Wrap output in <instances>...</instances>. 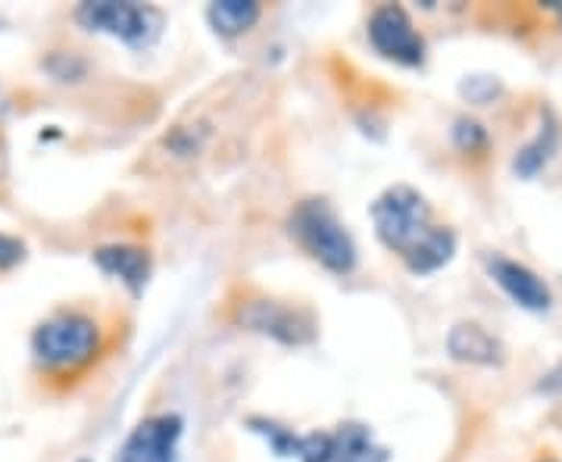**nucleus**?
<instances>
[{"mask_svg":"<svg viewBox=\"0 0 562 462\" xmlns=\"http://www.w3.org/2000/svg\"><path fill=\"white\" fill-rule=\"evenodd\" d=\"M331 462H387V450L375 443L372 431L366 425H341L335 435V450Z\"/></svg>","mask_w":562,"mask_h":462,"instance_id":"nucleus-12","label":"nucleus"},{"mask_svg":"<svg viewBox=\"0 0 562 462\" xmlns=\"http://www.w3.org/2000/svg\"><path fill=\"white\" fill-rule=\"evenodd\" d=\"M288 232L328 272H335V275L353 272V266H357V244L350 238L347 225L335 216V210L325 201L297 203L291 219H288Z\"/></svg>","mask_w":562,"mask_h":462,"instance_id":"nucleus-4","label":"nucleus"},{"mask_svg":"<svg viewBox=\"0 0 562 462\" xmlns=\"http://www.w3.org/2000/svg\"><path fill=\"white\" fill-rule=\"evenodd\" d=\"M260 16L262 7L260 3H254V0H220V3H213V7L206 10L210 25H213L220 35H225V38H235V35H241L247 29H254Z\"/></svg>","mask_w":562,"mask_h":462,"instance_id":"nucleus-13","label":"nucleus"},{"mask_svg":"<svg viewBox=\"0 0 562 462\" xmlns=\"http://www.w3.org/2000/svg\"><path fill=\"white\" fill-rule=\"evenodd\" d=\"M250 81L228 79L222 84H213L206 94L181 113L179 120L166 128L160 142L147 150V169L157 176H188L198 172L203 162L213 160L220 154L222 138L228 135V128H222L225 122L235 120V113L250 101Z\"/></svg>","mask_w":562,"mask_h":462,"instance_id":"nucleus-1","label":"nucleus"},{"mask_svg":"<svg viewBox=\"0 0 562 462\" xmlns=\"http://www.w3.org/2000/svg\"><path fill=\"white\" fill-rule=\"evenodd\" d=\"M557 142H560L557 122L547 116V125H543V128H541L538 142L528 144L522 154H519V160H516V169H519L522 176H535V172L541 169L543 162L550 160V154L557 150Z\"/></svg>","mask_w":562,"mask_h":462,"instance_id":"nucleus-14","label":"nucleus"},{"mask_svg":"<svg viewBox=\"0 0 562 462\" xmlns=\"http://www.w3.org/2000/svg\"><path fill=\"white\" fill-rule=\"evenodd\" d=\"M453 138H457V147L465 150V154H475V150H484L487 147V132L475 120H460L457 128H453Z\"/></svg>","mask_w":562,"mask_h":462,"instance_id":"nucleus-15","label":"nucleus"},{"mask_svg":"<svg viewBox=\"0 0 562 462\" xmlns=\"http://www.w3.org/2000/svg\"><path fill=\"white\" fill-rule=\"evenodd\" d=\"M447 350L460 362H475V365H501L503 343L487 335L479 322H460L447 335Z\"/></svg>","mask_w":562,"mask_h":462,"instance_id":"nucleus-11","label":"nucleus"},{"mask_svg":"<svg viewBox=\"0 0 562 462\" xmlns=\"http://www.w3.org/2000/svg\"><path fill=\"white\" fill-rule=\"evenodd\" d=\"M103 328L81 309H60L32 331V357L50 379H76L101 357Z\"/></svg>","mask_w":562,"mask_h":462,"instance_id":"nucleus-2","label":"nucleus"},{"mask_svg":"<svg viewBox=\"0 0 562 462\" xmlns=\"http://www.w3.org/2000/svg\"><path fill=\"white\" fill-rule=\"evenodd\" d=\"M25 260V244L13 235H0V272L13 269Z\"/></svg>","mask_w":562,"mask_h":462,"instance_id":"nucleus-16","label":"nucleus"},{"mask_svg":"<svg viewBox=\"0 0 562 462\" xmlns=\"http://www.w3.org/2000/svg\"><path fill=\"white\" fill-rule=\"evenodd\" d=\"M76 20L88 32H101L113 38L144 47L150 41H157L162 29L160 10L154 7H140V3H116V0H98V3H81L76 10Z\"/></svg>","mask_w":562,"mask_h":462,"instance_id":"nucleus-5","label":"nucleus"},{"mask_svg":"<svg viewBox=\"0 0 562 462\" xmlns=\"http://www.w3.org/2000/svg\"><path fill=\"white\" fill-rule=\"evenodd\" d=\"M181 416L176 413H160L150 416L128 435L116 462H176L179 460L181 441Z\"/></svg>","mask_w":562,"mask_h":462,"instance_id":"nucleus-8","label":"nucleus"},{"mask_svg":"<svg viewBox=\"0 0 562 462\" xmlns=\"http://www.w3.org/2000/svg\"><path fill=\"white\" fill-rule=\"evenodd\" d=\"M372 222H375L379 241L387 250L401 253L403 262L413 260L428 244V238L441 228L431 222L428 201L409 184H394L384 194H379V201L372 203Z\"/></svg>","mask_w":562,"mask_h":462,"instance_id":"nucleus-3","label":"nucleus"},{"mask_svg":"<svg viewBox=\"0 0 562 462\" xmlns=\"http://www.w3.org/2000/svg\"><path fill=\"white\" fill-rule=\"evenodd\" d=\"M79 462H91V460H79Z\"/></svg>","mask_w":562,"mask_h":462,"instance_id":"nucleus-17","label":"nucleus"},{"mask_svg":"<svg viewBox=\"0 0 562 462\" xmlns=\"http://www.w3.org/2000/svg\"><path fill=\"white\" fill-rule=\"evenodd\" d=\"M369 41L384 60L403 66H422L425 60V38L413 25L409 13L397 3H384L369 16Z\"/></svg>","mask_w":562,"mask_h":462,"instance_id":"nucleus-7","label":"nucleus"},{"mask_svg":"<svg viewBox=\"0 0 562 462\" xmlns=\"http://www.w3.org/2000/svg\"><path fill=\"white\" fill-rule=\"evenodd\" d=\"M491 275H494V282L501 284L503 291L519 303V306H525V309L541 313V309L550 306V288H547L528 266H522V262L494 257V260H491Z\"/></svg>","mask_w":562,"mask_h":462,"instance_id":"nucleus-9","label":"nucleus"},{"mask_svg":"<svg viewBox=\"0 0 562 462\" xmlns=\"http://www.w3.org/2000/svg\"><path fill=\"white\" fill-rule=\"evenodd\" d=\"M94 262L101 266L106 275L120 279L132 294H140L144 284L150 279V253L144 247H132V244H110L94 253Z\"/></svg>","mask_w":562,"mask_h":462,"instance_id":"nucleus-10","label":"nucleus"},{"mask_svg":"<svg viewBox=\"0 0 562 462\" xmlns=\"http://www.w3.org/2000/svg\"><path fill=\"white\" fill-rule=\"evenodd\" d=\"M235 322L247 331H260L281 343H306L316 338V319L310 309L272 297H247L235 306Z\"/></svg>","mask_w":562,"mask_h":462,"instance_id":"nucleus-6","label":"nucleus"},{"mask_svg":"<svg viewBox=\"0 0 562 462\" xmlns=\"http://www.w3.org/2000/svg\"><path fill=\"white\" fill-rule=\"evenodd\" d=\"M547 462H553V460H547Z\"/></svg>","mask_w":562,"mask_h":462,"instance_id":"nucleus-18","label":"nucleus"}]
</instances>
